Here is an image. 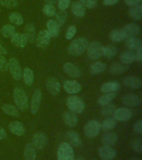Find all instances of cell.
Listing matches in <instances>:
<instances>
[{
    "label": "cell",
    "mask_w": 142,
    "mask_h": 160,
    "mask_svg": "<svg viewBox=\"0 0 142 160\" xmlns=\"http://www.w3.org/2000/svg\"><path fill=\"white\" fill-rule=\"evenodd\" d=\"M124 2L128 6H131V5L140 3V2H141V0H124Z\"/></svg>",
    "instance_id": "54"
},
{
    "label": "cell",
    "mask_w": 142,
    "mask_h": 160,
    "mask_svg": "<svg viewBox=\"0 0 142 160\" xmlns=\"http://www.w3.org/2000/svg\"><path fill=\"white\" fill-rule=\"evenodd\" d=\"M0 10H1V9H0Z\"/></svg>",
    "instance_id": "61"
},
{
    "label": "cell",
    "mask_w": 142,
    "mask_h": 160,
    "mask_svg": "<svg viewBox=\"0 0 142 160\" xmlns=\"http://www.w3.org/2000/svg\"><path fill=\"white\" fill-rule=\"evenodd\" d=\"M2 110L5 114L9 115V116H12V117L16 118H18L20 116L19 110L14 105L3 104L2 106Z\"/></svg>",
    "instance_id": "32"
},
{
    "label": "cell",
    "mask_w": 142,
    "mask_h": 160,
    "mask_svg": "<svg viewBox=\"0 0 142 160\" xmlns=\"http://www.w3.org/2000/svg\"><path fill=\"white\" fill-rule=\"evenodd\" d=\"M63 71L66 74L72 78H79L81 76V71L76 65L72 62H66L63 65Z\"/></svg>",
    "instance_id": "18"
},
{
    "label": "cell",
    "mask_w": 142,
    "mask_h": 160,
    "mask_svg": "<svg viewBox=\"0 0 142 160\" xmlns=\"http://www.w3.org/2000/svg\"><path fill=\"white\" fill-rule=\"evenodd\" d=\"M47 91L52 96H56L61 91V83L56 78H49L46 81Z\"/></svg>",
    "instance_id": "11"
},
{
    "label": "cell",
    "mask_w": 142,
    "mask_h": 160,
    "mask_svg": "<svg viewBox=\"0 0 142 160\" xmlns=\"http://www.w3.org/2000/svg\"><path fill=\"white\" fill-rule=\"evenodd\" d=\"M41 100H42V92L39 88H36L32 93L31 104H30V111L32 114H36L38 112L41 104Z\"/></svg>",
    "instance_id": "10"
},
{
    "label": "cell",
    "mask_w": 142,
    "mask_h": 160,
    "mask_svg": "<svg viewBox=\"0 0 142 160\" xmlns=\"http://www.w3.org/2000/svg\"><path fill=\"white\" fill-rule=\"evenodd\" d=\"M7 54V49L2 44H0V55Z\"/></svg>",
    "instance_id": "56"
},
{
    "label": "cell",
    "mask_w": 142,
    "mask_h": 160,
    "mask_svg": "<svg viewBox=\"0 0 142 160\" xmlns=\"http://www.w3.org/2000/svg\"><path fill=\"white\" fill-rule=\"evenodd\" d=\"M50 35L47 30H41L35 38L36 45L39 48H47L50 44Z\"/></svg>",
    "instance_id": "9"
},
{
    "label": "cell",
    "mask_w": 142,
    "mask_h": 160,
    "mask_svg": "<svg viewBox=\"0 0 142 160\" xmlns=\"http://www.w3.org/2000/svg\"><path fill=\"white\" fill-rule=\"evenodd\" d=\"M47 31L49 33L50 37L56 38L59 35L60 26L54 19H49L47 22Z\"/></svg>",
    "instance_id": "22"
},
{
    "label": "cell",
    "mask_w": 142,
    "mask_h": 160,
    "mask_svg": "<svg viewBox=\"0 0 142 160\" xmlns=\"http://www.w3.org/2000/svg\"><path fill=\"white\" fill-rule=\"evenodd\" d=\"M22 77L23 82L27 86H31L34 82V73H33V71L29 68H25L23 69Z\"/></svg>",
    "instance_id": "29"
},
{
    "label": "cell",
    "mask_w": 142,
    "mask_h": 160,
    "mask_svg": "<svg viewBox=\"0 0 142 160\" xmlns=\"http://www.w3.org/2000/svg\"><path fill=\"white\" fill-rule=\"evenodd\" d=\"M67 139L69 140L70 143L74 147H79L82 144V139L78 132L74 130H69L67 134Z\"/></svg>",
    "instance_id": "26"
},
{
    "label": "cell",
    "mask_w": 142,
    "mask_h": 160,
    "mask_svg": "<svg viewBox=\"0 0 142 160\" xmlns=\"http://www.w3.org/2000/svg\"><path fill=\"white\" fill-rule=\"evenodd\" d=\"M72 12L75 16L78 18H82L85 16L86 9L79 2H74L72 4Z\"/></svg>",
    "instance_id": "37"
},
{
    "label": "cell",
    "mask_w": 142,
    "mask_h": 160,
    "mask_svg": "<svg viewBox=\"0 0 142 160\" xmlns=\"http://www.w3.org/2000/svg\"><path fill=\"white\" fill-rule=\"evenodd\" d=\"M127 69L126 66H125L123 63L120 62H113L110 65L109 67V72L112 75H118L121 74Z\"/></svg>",
    "instance_id": "31"
},
{
    "label": "cell",
    "mask_w": 142,
    "mask_h": 160,
    "mask_svg": "<svg viewBox=\"0 0 142 160\" xmlns=\"http://www.w3.org/2000/svg\"><path fill=\"white\" fill-rule=\"evenodd\" d=\"M117 135L115 132H105L102 138V142L104 145H111L115 144L117 142Z\"/></svg>",
    "instance_id": "30"
},
{
    "label": "cell",
    "mask_w": 142,
    "mask_h": 160,
    "mask_svg": "<svg viewBox=\"0 0 142 160\" xmlns=\"http://www.w3.org/2000/svg\"><path fill=\"white\" fill-rule=\"evenodd\" d=\"M120 0H103V4L106 6H111L119 2Z\"/></svg>",
    "instance_id": "53"
},
{
    "label": "cell",
    "mask_w": 142,
    "mask_h": 160,
    "mask_svg": "<svg viewBox=\"0 0 142 160\" xmlns=\"http://www.w3.org/2000/svg\"><path fill=\"white\" fill-rule=\"evenodd\" d=\"M76 32H77V28H76V27L73 26V25H71V26L67 28L65 37H66V38L67 40H71L74 38V36L76 35Z\"/></svg>",
    "instance_id": "48"
},
{
    "label": "cell",
    "mask_w": 142,
    "mask_h": 160,
    "mask_svg": "<svg viewBox=\"0 0 142 160\" xmlns=\"http://www.w3.org/2000/svg\"><path fill=\"white\" fill-rule=\"evenodd\" d=\"M23 158L25 160H36V148L32 145V142H28L26 144L23 151Z\"/></svg>",
    "instance_id": "25"
},
{
    "label": "cell",
    "mask_w": 142,
    "mask_h": 160,
    "mask_svg": "<svg viewBox=\"0 0 142 160\" xmlns=\"http://www.w3.org/2000/svg\"><path fill=\"white\" fill-rule=\"evenodd\" d=\"M8 129L11 133L16 135V136H22L26 132L23 124L18 121H13V122H10L8 125Z\"/></svg>",
    "instance_id": "19"
},
{
    "label": "cell",
    "mask_w": 142,
    "mask_h": 160,
    "mask_svg": "<svg viewBox=\"0 0 142 160\" xmlns=\"http://www.w3.org/2000/svg\"><path fill=\"white\" fill-rule=\"evenodd\" d=\"M42 12L44 13L46 16L48 17H53L56 14V8L52 4H49V3H46L42 8Z\"/></svg>",
    "instance_id": "42"
},
{
    "label": "cell",
    "mask_w": 142,
    "mask_h": 160,
    "mask_svg": "<svg viewBox=\"0 0 142 160\" xmlns=\"http://www.w3.org/2000/svg\"><path fill=\"white\" fill-rule=\"evenodd\" d=\"M57 160H74V152L68 142L61 143L57 149Z\"/></svg>",
    "instance_id": "4"
},
{
    "label": "cell",
    "mask_w": 142,
    "mask_h": 160,
    "mask_svg": "<svg viewBox=\"0 0 142 160\" xmlns=\"http://www.w3.org/2000/svg\"><path fill=\"white\" fill-rule=\"evenodd\" d=\"M11 42L17 48H24L27 43V38L23 33L15 32L14 34L11 36Z\"/></svg>",
    "instance_id": "20"
},
{
    "label": "cell",
    "mask_w": 142,
    "mask_h": 160,
    "mask_svg": "<svg viewBox=\"0 0 142 160\" xmlns=\"http://www.w3.org/2000/svg\"><path fill=\"white\" fill-rule=\"evenodd\" d=\"M131 160H141L140 158H132Z\"/></svg>",
    "instance_id": "59"
},
{
    "label": "cell",
    "mask_w": 142,
    "mask_h": 160,
    "mask_svg": "<svg viewBox=\"0 0 142 160\" xmlns=\"http://www.w3.org/2000/svg\"><path fill=\"white\" fill-rule=\"evenodd\" d=\"M32 145L36 149H42L47 143V138L43 132H37L32 138Z\"/></svg>",
    "instance_id": "13"
},
{
    "label": "cell",
    "mask_w": 142,
    "mask_h": 160,
    "mask_svg": "<svg viewBox=\"0 0 142 160\" xmlns=\"http://www.w3.org/2000/svg\"><path fill=\"white\" fill-rule=\"evenodd\" d=\"M76 160H86V158L83 157H78Z\"/></svg>",
    "instance_id": "58"
},
{
    "label": "cell",
    "mask_w": 142,
    "mask_h": 160,
    "mask_svg": "<svg viewBox=\"0 0 142 160\" xmlns=\"http://www.w3.org/2000/svg\"><path fill=\"white\" fill-rule=\"evenodd\" d=\"M131 147L135 152L140 153L142 152V138H136L131 142Z\"/></svg>",
    "instance_id": "44"
},
{
    "label": "cell",
    "mask_w": 142,
    "mask_h": 160,
    "mask_svg": "<svg viewBox=\"0 0 142 160\" xmlns=\"http://www.w3.org/2000/svg\"><path fill=\"white\" fill-rule=\"evenodd\" d=\"M109 38L111 41L117 42H121L125 39V37L121 30H112L109 33Z\"/></svg>",
    "instance_id": "39"
},
{
    "label": "cell",
    "mask_w": 142,
    "mask_h": 160,
    "mask_svg": "<svg viewBox=\"0 0 142 160\" xmlns=\"http://www.w3.org/2000/svg\"><path fill=\"white\" fill-rule=\"evenodd\" d=\"M121 31L124 33L125 39H126L128 38L135 37L137 35H139L140 32V28L139 25L130 23V24H127L122 28Z\"/></svg>",
    "instance_id": "17"
},
{
    "label": "cell",
    "mask_w": 142,
    "mask_h": 160,
    "mask_svg": "<svg viewBox=\"0 0 142 160\" xmlns=\"http://www.w3.org/2000/svg\"><path fill=\"white\" fill-rule=\"evenodd\" d=\"M67 106L72 112L75 113H82L85 108L84 102L77 95H72L67 98Z\"/></svg>",
    "instance_id": "3"
},
{
    "label": "cell",
    "mask_w": 142,
    "mask_h": 160,
    "mask_svg": "<svg viewBox=\"0 0 142 160\" xmlns=\"http://www.w3.org/2000/svg\"><path fill=\"white\" fill-rule=\"evenodd\" d=\"M8 18H9L10 22L13 23V24L17 25V26L22 25L23 23V22H24V19H23L22 16L20 13H18V12H11L9 16H8Z\"/></svg>",
    "instance_id": "41"
},
{
    "label": "cell",
    "mask_w": 142,
    "mask_h": 160,
    "mask_svg": "<svg viewBox=\"0 0 142 160\" xmlns=\"http://www.w3.org/2000/svg\"><path fill=\"white\" fill-rule=\"evenodd\" d=\"M102 49H103V46L101 42L93 41L88 44L87 48V56L92 60L99 59L102 56Z\"/></svg>",
    "instance_id": "5"
},
{
    "label": "cell",
    "mask_w": 142,
    "mask_h": 160,
    "mask_svg": "<svg viewBox=\"0 0 142 160\" xmlns=\"http://www.w3.org/2000/svg\"><path fill=\"white\" fill-rule=\"evenodd\" d=\"M18 4L17 0H0V5L6 8H13Z\"/></svg>",
    "instance_id": "46"
},
{
    "label": "cell",
    "mask_w": 142,
    "mask_h": 160,
    "mask_svg": "<svg viewBox=\"0 0 142 160\" xmlns=\"http://www.w3.org/2000/svg\"><path fill=\"white\" fill-rule=\"evenodd\" d=\"M63 88L67 93L75 94L81 91V84L76 80H66L63 82Z\"/></svg>",
    "instance_id": "16"
},
{
    "label": "cell",
    "mask_w": 142,
    "mask_h": 160,
    "mask_svg": "<svg viewBox=\"0 0 142 160\" xmlns=\"http://www.w3.org/2000/svg\"><path fill=\"white\" fill-rule=\"evenodd\" d=\"M129 14L133 19L140 21L142 18V5L140 3L131 5L129 8Z\"/></svg>",
    "instance_id": "24"
},
{
    "label": "cell",
    "mask_w": 142,
    "mask_h": 160,
    "mask_svg": "<svg viewBox=\"0 0 142 160\" xmlns=\"http://www.w3.org/2000/svg\"><path fill=\"white\" fill-rule=\"evenodd\" d=\"M79 2L87 8H94L97 5V0H79Z\"/></svg>",
    "instance_id": "47"
},
{
    "label": "cell",
    "mask_w": 142,
    "mask_h": 160,
    "mask_svg": "<svg viewBox=\"0 0 142 160\" xmlns=\"http://www.w3.org/2000/svg\"><path fill=\"white\" fill-rule=\"evenodd\" d=\"M89 42L85 38H77L70 43L68 52L73 56H80L87 51Z\"/></svg>",
    "instance_id": "1"
},
{
    "label": "cell",
    "mask_w": 142,
    "mask_h": 160,
    "mask_svg": "<svg viewBox=\"0 0 142 160\" xmlns=\"http://www.w3.org/2000/svg\"><path fill=\"white\" fill-rule=\"evenodd\" d=\"M46 2H47V3H49V4H54V3H56V2H57V1L58 0H45Z\"/></svg>",
    "instance_id": "57"
},
{
    "label": "cell",
    "mask_w": 142,
    "mask_h": 160,
    "mask_svg": "<svg viewBox=\"0 0 142 160\" xmlns=\"http://www.w3.org/2000/svg\"><path fill=\"white\" fill-rule=\"evenodd\" d=\"M13 100L18 110L24 112L28 108V98L25 91L20 87L13 89Z\"/></svg>",
    "instance_id": "2"
},
{
    "label": "cell",
    "mask_w": 142,
    "mask_h": 160,
    "mask_svg": "<svg viewBox=\"0 0 142 160\" xmlns=\"http://www.w3.org/2000/svg\"><path fill=\"white\" fill-rule=\"evenodd\" d=\"M100 130H101V124L97 120H90L83 128L84 134L90 138H95L99 134Z\"/></svg>",
    "instance_id": "6"
},
{
    "label": "cell",
    "mask_w": 142,
    "mask_h": 160,
    "mask_svg": "<svg viewBox=\"0 0 142 160\" xmlns=\"http://www.w3.org/2000/svg\"><path fill=\"white\" fill-rule=\"evenodd\" d=\"M107 69V64L102 62H95L90 65L89 71L92 75L100 74Z\"/></svg>",
    "instance_id": "28"
},
{
    "label": "cell",
    "mask_w": 142,
    "mask_h": 160,
    "mask_svg": "<svg viewBox=\"0 0 142 160\" xmlns=\"http://www.w3.org/2000/svg\"><path fill=\"white\" fill-rule=\"evenodd\" d=\"M116 126V120H115L113 118H108L102 122L101 124V128H102L104 131H109L115 128Z\"/></svg>",
    "instance_id": "40"
},
{
    "label": "cell",
    "mask_w": 142,
    "mask_h": 160,
    "mask_svg": "<svg viewBox=\"0 0 142 160\" xmlns=\"http://www.w3.org/2000/svg\"><path fill=\"white\" fill-rule=\"evenodd\" d=\"M122 83L128 88L130 89H139L141 87V80L135 76H130L125 77L122 80Z\"/></svg>",
    "instance_id": "15"
},
{
    "label": "cell",
    "mask_w": 142,
    "mask_h": 160,
    "mask_svg": "<svg viewBox=\"0 0 142 160\" xmlns=\"http://www.w3.org/2000/svg\"><path fill=\"white\" fill-rule=\"evenodd\" d=\"M63 119H64L65 123L68 125L69 127H74L78 122V118L76 115V113L73 112H69V111L64 112Z\"/></svg>",
    "instance_id": "27"
},
{
    "label": "cell",
    "mask_w": 142,
    "mask_h": 160,
    "mask_svg": "<svg viewBox=\"0 0 142 160\" xmlns=\"http://www.w3.org/2000/svg\"><path fill=\"white\" fill-rule=\"evenodd\" d=\"M120 60L123 64H130L135 61V52L132 51H125L120 55Z\"/></svg>",
    "instance_id": "34"
},
{
    "label": "cell",
    "mask_w": 142,
    "mask_h": 160,
    "mask_svg": "<svg viewBox=\"0 0 142 160\" xmlns=\"http://www.w3.org/2000/svg\"><path fill=\"white\" fill-rule=\"evenodd\" d=\"M23 34L27 38V42L30 43L35 42L36 38V28L33 23H27L24 28V33Z\"/></svg>",
    "instance_id": "23"
},
{
    "label": "cell",
    "mask_w": 142,
    "mask_h": 160,
    "mask_svg": "<svg viewBox=\"0 0 142 160\" xmlns=\"http://www.w3.org/2000/svg\"><path fill=\"white\" fill-rule=\"evenodd\" d=\"M122 103L126 107H137L140 104L141 100L139 96L133 93H125L121 98Z\"/></svg>",
    "instance_id": "14"
},
{
    "label": "cell",
    "mask_w": 142,
    "mask_h": 160,
    "mask_svg": "<svg viewBox=\"0 0 142 160\" xmlns=\"http://www.w3.org/2000/svg\"><path fill=\"white\" fill-rule=\"evenodd\" d=\"M8 69L10 71V73L13 78V79L16 81H19L22 78V70L21 68L19 62L17 58H11L8 61Z\"/></svg>",
    "instance_id": "7"
},
{
    "label": "cell",
    "mask_w": 142,
    "mask_h": 160,
    "mask_svg": "<svg viewBox=\"0 0 142 160\" xmlns=\"http://www.w3.org/2000/svg\"><path fill=\"white\" fill-rule=\"evenodd\" d=\"M117 48L115 47L114 45H109L107 47H103L102 49V56L107 58L108 59H111L116 57L117 54Z\"/></svg>",
    "instance_id": "36"
},
{
    "label": "cell",
    "mask_w": 142,
    "mask_h": 160,
    "mask_svg": "<svg viewBox=\"0 0 142 160\" xmlns=\"http://www.w3.org/2000/svg\"><path fill=\"white\" fill-rule=\"evenodd\" d=\"M67 12L66 11H62V10H60V12H56V22L59 26L64 24L65 22H66V19H67Z\"/></svg>",
    "instance_id": "43"
},
{
    "label": "cell",
    "mask_w": 142,
    "mask_h": 160,
    "mask_svg": "<svg viewBox=\"0 0 142 160\" xmlns=\"http://www.w3.org/2000/svg\"><path fill=\"white\" fill-rule=\"evenodd\" d=\"M121 88V84L117 81H111V82H107L103 83L101 86V91L104 93H108V92H114L119 90Z\"/></svg>",
    "instance_id": "21"
},
{
    "label": "cell",
    "mask_w": 142,
    "mask_h": 160,
    "mask_svg": "<svg viewBox=\"0 0 142 160\" xmlns=\"http://www.w3.org/2000/svg\"><path fill=\"white\" fill-rule=\"evenodd\" d=\"M7 138V132L2 127H0V140H3Z\"/></svg>",
    "instance_id": "55"
},
{
    "label": "cell",
    "mask_w": 142,
    "mask_h": 160,
    "mask_svg": "<svg viewBox=\"0 0 142 160\" xmlns=\"http://www.w3.org/2000/svg\"><path fill=\"white\" fill-rule=\"evenodd\" d=\"M125 47L130 50H135L136 48H138L139 47L141 46V41L140 38L135 37H131L128 38L125 40Z\"/></svg>",
    "instance_id": "33"
},
{
    "label": "cell",
    "mask_w": 142,
    "mask_h": 160,
    "mask_svg": "<svg viewBox=\"0 0 142 160\" xmlns=\"http://www.w3.org/2000/svg\"><path fill=\"white\" fill-rule=\"evenodd\" d=\"M142 59V47H139L135 49V60L137 62H140Z\"/></svg>",
    "instance_id": "52"
},
{
    "label": "cell",
    "mask_w": 142,
    "mask_h": 160,
    "mask_svg": "<svg viewBox=\"0 0 142 160\" xmlns=\"http://www.w3.org/2000/svg\"><path fill=\"white\" fill-rule=\"evenodd\" d=\"M0 32H1V34H2V37L11 38V36L16 32V29H15L14 26H12V25L5 24L1 28Z\"/></svg>",
    "instance_id": "38"
},
{
    "label": "cell",
    "mask_w": 142,
    "mask_h": 160,
    "mask_svg": "<svg viewBox=\"0 0 142 160\" xmlns=\"http://www.w3.org/2000/svg\"><path fill=\"white\" fill-rule=\"evenodd\" d=\"M113 117L115 120L120 122H125L130 119V118L132 117V112L129 108H119L117 109H115L113 112Z\"/></svg>",
    "instance_id": "8"
},
{
    "label": "cell",
    "mask_w": 142,
    "mask_h": 160,
    "mask_svg": "<svg viewBox=\"0 0 142 160\" xmlns=\"http://www.w3.org/2000/svg\"><path fill=\"white\" fill-rule=\"evenodd\" d=\"M133 130L135 134L141 135L142 134V120H138L134 123Z\"/></svg>",
    "instance_id": "51"
},
{
    "label": "cell",
    "mask_w": 142,
    "mask_h": 160,
    "mask_svg": "<svg viewBox=\"0 0 142 160\" xmlns=\"http://www.w3.org/2000/svg\"><path fill=\"white\" fill-rule=\"evenodd\" d=\"M116 96V92H108L107 94H104L101 96V97L97 99V102L100 106H105V105L109 104L111 102V101L114 99L115 98Z\"/></svg>",
    "instance_id": "35"
},
{
    "label": "cell",
    "mask_w": 142,
    "mask_h": 160,
    "mask_svg": "<svg viewBox=\"0 0 142 160\" xmlns=\"http://www.w3.org/2000/svg\"><path fill=\"white\" fill-rule=\"evenodd\" d=\"M71 3V0H58L57 1V6L59 8L60 10L65 11L68 8Z\"/></svg>",
    "instance_id": "50"
},
{
    "label": "cell",
    "mask_w": 142,
    "mask_h": 160,
    "mask_svg": "<svg viewBox=\"0 0 142 160\" xmlns=\"http://www.w3.org/2000/svg\"><path fill=\"white\" fill-rule=\"evenodd\" d=\"M98 153L102 160H112L116 156V151L108 145L100 147L98 149Z\"/></svg>",
    "instance_id": "12"
},
{
    "label": "cell",
    "mask_w": 142,
    "mask_h": 160,
    "mask_svg": "<svg viewBox=\"0 0 142 160\" xmlns=\"http://www.w3.org/2000/svg\"><path fill=\"white\" fill-rule=\"evenodd\" d=\"M93 160H97V159H93Z\"/></svg>",
    "instance_id": "60"
},
{
    "label": "cell",
    "mask_w": 142,
    "mask_h": 160,
    "mask_svg": "<svg viewBox=\"0 0 142 160\" xmlns=\"http://www.w3.org/2000/svg\"><path fill=\"white\" fill-rule=\"evenodd\" d=\"M8 70V60L0 55V72H7Z\"/></svg>",
    "instance_id": "49"
},
{
    "label": "cell",
    "mask_w": 142,
    "mask_h": 160,
    "mask_svg": "<svg viewBox=\"0 0 142 160\" xmlns=\"http://www.w3.org/2000/svg\"><path fill=\"white\" fill-rule=\"evenodd\" d=\"M115 111V105L114 104H109L105 105V106H102V114L103 116H106V117H109L111 115L113 114V112Z\"/></svg>",
    "instance_id": "45"
}]
</instances>
